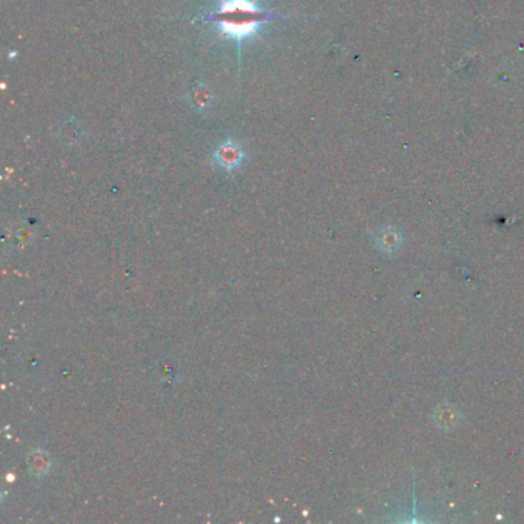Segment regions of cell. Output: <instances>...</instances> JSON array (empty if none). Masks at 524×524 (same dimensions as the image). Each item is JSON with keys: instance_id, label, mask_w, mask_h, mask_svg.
<instances>
[{"instance_id": "3957f363", "label": "cell", "mask_w": 524, "mask_h": 524, "mask_svg": "<svg viewBox=\"0 0 524 524\" xmlns=\"http://www.w3.org/2000/svg\"><path fill=\"white\" fill-rule=\"evenodd\" d=\"M28 461H30V469L35 477H42L43 474H47L48 469L51 468L49 457L43 452V450H34L30 458H28Z\"/></svg>"}, {"instance_id": "7a4b0ae2", "label": "cell", "mask_w": 524, "mask_h": 524, "mask_svg": "<svg viewBox=\"0 0 524 524\" xmlns=\"http://www.w3.org/2000/svg\"><path fill=\"white\" fill-rule=\"evenodd\" d=\"M214 162L223 170H237L245 160V152L242 147L234 140H224L218 145V148L214 151Z\"/></svg>"}, {"instance_id": "5b68a950", "label": "cell", "mask_w": 524, "mask_h": 524, "mask_svg": "<svg viewBox=\"0 0 524 524\" xmlns=\"http://www.w3.org/2000/svg\"><path fill=\"white\" fill-rule=\"evenodd\" d=\"M191 100H193V104H194L195 108L206 109L211 105V101H213V96H211V91H209L208 86L199 85L193 90Z\"/></svg>"}, {"instance_id": "277c9868", "label": "cell", "mask_w": 524, "mask_h": 524, "mask_svg": "<svg viewBox=\"0 0 524 524\" xmlns=\"http://www.w3.org/2000/svg\"><path fill=\"white\" fill-rule=\"evenodd\" d=\"M60 140L67 145H76L82 140V128L76 120L63 123L60 129Z\"/></svg>"}, {"instance_id": "6da1fadb", "label": "cell", "mask_w": 524, "mask_h": 524, "mask_svg": "<svg viewBox=\"0 0 524 524\" xmlns=\"http://www.w3.org/2000/svg\"><path fill=\"white\" fill-rule=\"evenodd\" d=\"M268 17V13L261 11L252 0H223L211 20L223 35L232 40H243L256 34Z\"/></svg>"}]
</instances>
